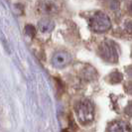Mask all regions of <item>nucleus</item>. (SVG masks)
Here are the masks:
<instances>
[{"label": "nucleus", "instance_id": "1", "mask_svg": "<svg viewBox=\"0 0 132 132\" xmlns=\"http://www.w3.org/2000/svg\"><path fill=\"white\" fill-rule=\"evenodd\" d=\"M77 118L81 125H88L94 119V107L89 99H81L75 105Z\"/></svg>", "mask_w": 132, "mask_h": 132}, {"label": "nucleus", "instance_id": "2", "mask_svg": "<svg viewBox=\"0 0 132 132\" xmlns=\"http://www.w3.org/2000/svg\"><path fill=\"white\" fill-rule=\"evenodd\" d=\"M98 53L101 59H103L107 63L116 64L118 62V45L112 40L103 41L98 48Z\"/></svg>", "mask_w": 132, "mask_h": 132}, {"label": "nucleus", "instance_id": "3", "mask_svg": "<svg viewBox=\"0 0 132 132\" xmlns=\"http://www.w3.org/2000/svg\"><path fill=\"white\" fill-rule=\"evenodd\" d=\"M89 27L95 33H105L111 28V21L104 12L96 11L89 19Z\"/></svg>", "mask_w": 132, "mask_h": 132}, {"label": "nucleus", "instance_id": "4", "mask_svg": "<svg viewBox=\"0 0 132 132\" xmlns=\"http://www.w3.org/2000/svg\"><path fill=\"white\" fill-rule=\"evenodd\" d=\"M71 62H72V56L66 51H59L55 53L51 60L52 65L57 69H65L71 64Z\"/></svg>", "mask_w": 132, "mask_h": 132}, {"label": "nucleus", "instance_id": "5", "mask_svg": "<svg viewBox=\"0 0 132 132\" xmlns=\"http://www.w3.org/2000/svg\"><path fill=\"white\" fill-rule=\"evenodd\" d=\"M106 132H131V126L123 120H114L108 124Z\"/></svg>", "mask_w": 132, "mask_h": 132}, {"label": "nucleus", "instance_id": "6", "mask_svg": "<svg viewBox=\"0 0 132 132\" xmlns=\"http://www.w3.org/2000/svg\"><path fill=\"white\" fill-rule=\"evenodd\" d=\"M39 9L43 14L52 15L58 12L59 6H57V2L53 1H44L39 3Z\"/></svg>", "mask_w": 132, "mask_h": 132}, {"label": "nucleus", "instance_id": "7", "mask_svg": "<svg viewBox=\"0 0 132 132\" xmlns=\"http://www.w3.org/2000/svg\"><path fill=\"white\" fill-rule=\"evenodd\" d=\"M38 27L42 33H50L55 29V23L49 18H44L39 21Z\"/></svg>", "mask_w": 132, "mask_h": 132}, {"label": "nucleus", "instance_id": "8", "mask_svg": "<svg viewBox=\"0 0 132 132\" xmlns=\"http://www.w3.org/2000/svg\"><path fill=\"white\" fill-rule=\"evenodd\" d=\"M108 79H109V82L110 84H118V82H120L122 80L123 76L119 73V72H117V71H114L113 73H111L109 75Z\"/></svg>", "mask_w": 132, "mask_h": 132}, {"label": "nucleus", "instance_id": "9", "mask_svg": "<svg viewBox=\"0 0 132 132\" xmlns=\"http://www.w3.org/2000/svg\"><path fill=\"white\" fill-rule=\"evenodd\" d=\"M25 34L30 38H34L36 35V29L33 25H27L25 27Z\"/></svg>", "mask_w": 132, "mask_h": 132}, {"label": "nucleus", "instance_id": "10", "mask_svg": "<svg viewBox=\"0 0 132 132\" xmlns=\"http://www.w3.org/2000/svg\"><path fill=\"white\" fill-rule=\"evenodd\" d=\"M126 112L128 113L129 116H131V102H129V104H128V106H127V108H126Z\"/></svg>", "mask_w": 132, "mask_h": 132}]
</instances>
